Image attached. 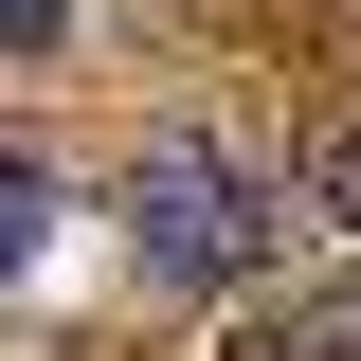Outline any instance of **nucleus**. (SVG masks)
Wrapping results in <instances>:
<instances>
[{
	"label": "nucleus",
	"mask_w": 361,
	"mask_h": 361,
	"mask_svg": "<svg viewBox=\"0 0 361 361\" xmlns=\"http://www.w3.org/2000/svg\"><path fill=\"white\" fill-rule=\"evenodd\" d=\"M325 217H343V235H361V127H343V145H325Z\"/></svg>",
	"instance_id": "4"
},
{
	"label": "nucleus",
	"mask_w": 361,
	"mask_h": 361,
	"mask_svg": "<svg viewBox=\"0 0 361 361\" xmlns=\"http://www.w3.org/2000/svg\"><path fill=\"white\" fill-rule=\"evenodd\" d=\"M235 361H361V271H343V289H307L289 325H253Z\"/></svg>",
	"instance_id": "2"
},
{
	"label": "nucleus",
	"mask_w": 361,
	"mask_h": 361,
	"mask_svg": "<svg viewBox=\"0 0 361 361\" xmlns=\"http://www.w3.org/2000/svg\"><path fill=\"white\" fill-rule=\"evenodd\" d=\"M127 253L163 271V289H253V271H271V180H253V145L163 127V145L127 163Z\"/></svg>",
	"instance_id": "1"
},
{
	"label": "nucleus",
	"mask_w": 361,
	"mask_h": 361,
	"mask_svg": "<svg viewBox=\"0 0 361 361\" xmlns=\"http://www.w3.org/2000/svg\"><path fill=\"white\" fill-rule=\"evenodd\" d=\"M0 54H54V0H0Z\"/></svg>",
	"instance_id": "5"
},
{
	"label": "nucleus",
	"mask_w": 361,
	"mask_h": 361,
	"mask_svg": "<svg viewBox=\"0 0 361 361\" xmlns=\"http://www.w3.org/2000/svg\"><path fill=\"white\" fill-rule=\"evenodd\" d=\"M37 253H54V163H37V145H0V289H18Z\"/></svg>",
	"instance_id": "3"
}]
</instances>
